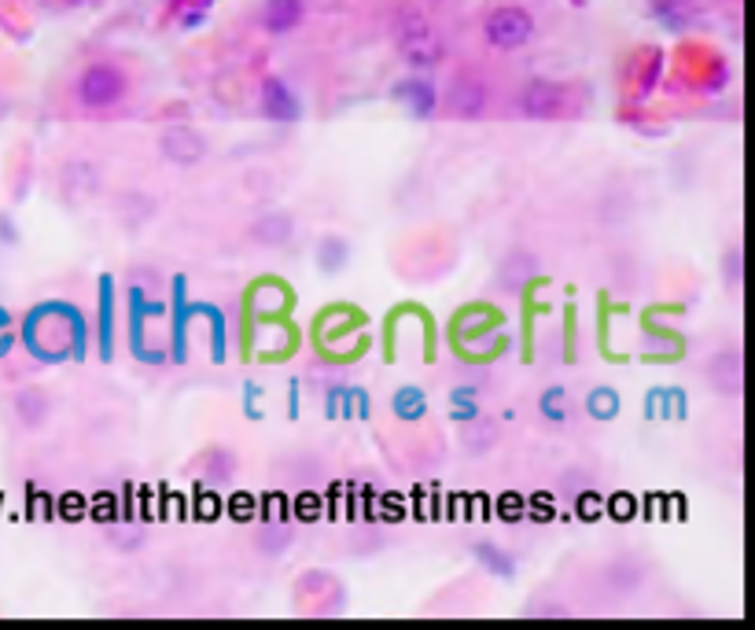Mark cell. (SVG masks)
I'll use <instances>...</instances> for the list:
<instances>
[{
	"instance_id": "1",
	"label": "cell",
	"mask_w": 755,
	"mask_h": 630,
	"mask_svg": "<svg viewBox=\"0 0 755 630\" xmlns=\"http://www.w3.org/2000/svg\"><path fill=\"white\" fill-rule=\"evenodd\" d=\"M129 97V74L115 60H92L74 78V104L89 115H104V111L123 107Z\"/></svg>"
},
{
	"instance_id": "2",
	"label": "cell",
	"mask_w": 755,
	"mask_h": 630,
	"mask_svg": "<svg viewBox=\"0 0 755 630\" xmlns=\"http://www.w3.org/2000/svg\"><path fill=\"white\" fill-rule=\"evenodd\" d=\"M398 52L413 70H432L443 63V37L432 26V18L417 8H406L398 15Z\"/></svg>"
},
{
	"instance_id": "3",
	"label": "cell",
	"mask_w": 755,
	"mask_h": 630,
	"mask_svg": "<svg viewBox=\"0 0 755 630\" xmlns=\"http://www.w3.org/2000/svg\"><path fill=\"white\" fill-rule=\"evenodd\" d=\"M483 37H487L490 49L516 52L535 37V15L520 4H501V8H494L487 15V23H483Z\"/></svg>"
},
{
	"instance_id": "4",
	"label": "cell",
	"mask_w": 755,
	"mask_h": 630,
	"mask_svg": "<svg viewBox=\"0 0 755 630\" xmlns=\"http://www.w3.org/2000/svg\"><path fill=\"white\" fill-rule=\"evenodd\" d=\"M516 111L530 123H553L567 111V89L561 81L549 78H530L524 89L516 92Z\"/></svg>"
},
{
	"instance_id": "5",
	"label": "cell",
	"mask_w": 755,
	"mask_h": 630,
	"mask_svg": "<svg viewBox=\"0 0 755 630\" xmlns=\"http://www.w3.org/2000/svg\"><path fill=\"white\" fill-rule=\"evenodd\" d=\"M446 107L461 123H479L490 107V86L479 74H457L450 92H446Z\"/></svg>"
},
{
	"instance_id": "6",
	"label": "cell",
	"mask_w": 755,
	"mask_h": 630,
	"mask_svg": "<svg viewBox=\"0 0 755 630\" xmlns=\"http://www.w3.org/2000/svg\"><path fill=\"white\" fill-rule=\"evenodd\" d=\"M258 107H263V115L277 126H292V123H299V115H303V104H299V97H295V89L287 86L284 78H277V74H266V78L258 81Z\"/></svg>"
},
{
	"instance_id": "7",
	"label": "cell",
	"mask_w": 755,
	"mask_h": 630,
	"mask_svg": "<svg viewBox=\"0 0 755 630\" xmlns=\"http://www.w3.org/2000/svg\"><path fill=\"white\" fill-rule=\"evenodd\" d=\"M158 152H163L174 166H192L207 155V141H203V133L192 126H170L158 137Z\"/></svg>"
},
{
	"instance_id": "8",
	"label": "cell",
	"mask_w": 755,
	"mask_h": 630,
	"mask_svg": "<svg viewBox=\"0 0 755 630\" xmlns=\"http://www.w3.org/2000/svg\"><path fill=\"white\" fill-rule=\"evenodd\" d=\"M12 413H15V421L23 424L26 432H37L52 413V395L44 391V387H37V384L18 387V391L12 395Z\"/></svg>"
},
{
	"instance_id": "9",
	"label": "cell",
	"mask_w": 755,
	"mask_h": 630,
	"mask_svg": "<svg viewBox=\"0 0 755 630\" xmlns=\"http://www.w3.org/2000/svg\"><path fill=\"white\" fill-rule=\"evenodd\" d=\"M741 376H744V369H741V350L738 347H726L712 361H707V384H712L722 398L741 395Z\"/></svg>"
},
{
	"instance_id": "10",
	"label": "cell",
	"mask_w": 755,
	"mask_h": 630,
	"mask_svg": "<svg viewBox=\"0 0 755 630\" xmlns=\"http://www.w3.org/2000/svg\"><path fill=\"white\" fill-rule=\"evenodd\" d=\"M538 273H542V266H538L535 255H530V252H512L506 262L498 266V288L506 295H520L527 284L538 281Z\"/></svg>"
},
{
	"instance_id": "11",
	"label": "cell",
	"mask_w": 755,
	"mask_h": 630,
	"mask_svg": "<svg viewBox=\"0 0 755 630\" xmlns=\"http://www.w3.org/2000/svg\"><path fill=\"white\" fill-rule=\"evenodd\" d=\"M303 18H306V0H266L263 12H258L263 30L273 34V37H284V34L299 30Z\"/></svg>"
},
{
	"instance_id": "12",
	"label": "cell",
	"mask_w": 755,
	"mask_h": 630,
	"mask_svg": "<svg viewBox=\"0 0 755 630\" xmlns=\"http://www.w3.org/2000/svg\"><path fill=\"white\" fill-rule=\"evenodd\" d=\"M247 236H251V244H258V247H284L295 240V218L284 215V210H269V215H263L258 221H251Z\"/></svg>"
},
{
	"instance_id": "13",
	"label": "cell",
	"mask_w": 755,
	"mask_h": 630,
	"mask_svg": "<svg viewBox=\"0 0 755 630\" xmlns=\"http://www.w3.org/2000/svg\"><path fill=\"white\" fill-rule=\"evenodd\" d=\"M195 465H200L195 472H200L203 484L229 487L232 479H236V472H240V458L229 447H210V450L200 453V461H195Z\"/></svg>"
},
{
	"instance_id": "14",
	"label": "cell",
	"mask_w": 755,
	"mask_h": 630,
	"mask_svg": "<svg viewBox=\"0 0 755 630\" xmlns=\"http://www.w3.org/2000/svg\"><path fill=\"white\" fill-rule=\"evenodd\" d=\"M645 582V564L638 557H615L604 564V587L615 590V594H634Z\"/></svg>"
},
{
	"instance_id": "15",
	"label": "cell",
	"mask_w": 755,
	"mask_h": 630,
	"mask_svg": "<svg viewBox=\"0 0 755 630\" xmlns=\"http://www.w3.org/2000/svg\"><path fill=\"white\" fill-rule=\"evenodd\" d=\"M395 100H402V104L413 111L417 118H432L435 115V104H439V97H435L432 81L427 78H406L395 86Z\"/></svg>"
},
{
	"instance_id": "16",
	"label": "cell",
	"mask_w": 755,
	"mask_h": 630,
	"mask_svg": "<svg viewBox=\"0 0 755 630\" xmlns=\"http://www.w3.org/2000/svg\"><path fill=\"white\" fill-rule=\"evenodd\" d=\"M251 542H255V550L263 553V557H281L287 545L295 542V527L287 520H266L251 531Z\"/></svg>"
},
{
	"instance_id": "17",
	"label": "cell",
	"mask_w": 755,
	"mask_h": 630,
	"mask_svg": "<svg viewBox=\"0 0 755 630\" xmlns=\"http://www.w3.org/2000/svg\"><path fill=\"white\" fill-rule=\"evenodd\" d=\"M498 439H501V428L494 421H487V416H469L464 421V428H461V442H464V450L472 453V458H483V453H490L494 447H498Z\"/></svg>"
},
{
	"instance_id": "18",
	"label": "cell",
	"mask_w": 755,
	"mask_h": 630,
	"mask_svg": "<svg viewBox=\"0 0 755 630\" xmlns=\"http://www.w3.org/2000/svg\"><path fill=\"white\" fill-rule=\"evenodd\" d=\"M277 476L284 484H295V487H310L317 476H321V461L313 453H287V458L277 465Z\"/></svg>"
},
{
	"instance_id": "19",
	"label": "cell",
	"mask_w": 755,
	"mask_h": 630,
	"mask_svg": "<svg viewBox=\"0 0 755 630\" xmlns=\"http://www.w3.org/2000/svg\"><path fill=\"white\" fill-rule=\"evenodd\" d=\"M472 550H475V561H479L483 568L490 571V576H498V579H512V576H516V557L501 550L498 542H475Z\"/></svg>"
},
{
	"instance_id": "20",
	"label": "cell",
	"mask_w": 755,
	"mask_h": 630,
	"mask_svg": "<svg viewBox=\"0 0 755 630\" xmlns=\"http://www.w3.org/2000/svg\"><path fill=\"white\" fill-rule=\"evenodd\" d=\"M350 262V244L343 236H324L321 247H317V266L324 273H340L343 266Z\"/></svg>"
},
{
	"instance_id": "21",
	"label": "cell",
	"mask_w": 755,
	"mask_h": 630,
	"mask_svg": "<svg viewBox=\"0 0 755 630\" xmlns=\"http://www.w3.org/2000/svg\"><path fill=\"white\" fill-rule=\"evenodd\" d=\"M598 207H601V221H609V226H619V221H627L634 215V196H630L627 189L604 192Z\"/></svg>"
},
{
	"instance_id": "22",
	"label": "cell",
	"mask_w": 755,
	"mask_h": 630,
	"mask_svg": "<svg viewBox=\"0 0 755 630\" xmlns=\"http://www.w3.org/2000/svg\"><path fill=\"white\" fill-rule=\"evenodd\" d=\"M538 413L546 416L549 424H564L567 421V395H564V387H546L542 395H538Z\"/></svg>"
},
{
	"instance_id": "23",
	"label": "cell",
	"mask_w": 755,
	"mask_h": 630,
	"mask_svg": "<svg viewBox=\"0 0 755 630\" xmlns=\"http://www.w3.org/2000/svg\"><path fill=\"white\" fill-rule=\"evenodd\" d=\"M586 410H590V416H598V421H604V416H615V413H619V395L609 391V387H598V391L586 398Z\"/></svg>"
},
{
	"instance_id": "24",
	"label": "cell",
	"mask_w": 755,
	"mask_h": 630,
	"mask_svg": "<svg viewBox=\"0 0 755 630\" xmlns=\"http://www.w3.org/2000/svg\"><path fill=\"white\" fill-rule=\"evenodd\" d=\"M722 281H726V288H730V292H738V288H741V281H744V258H741V247H730V252L722 255Z\"/></svg>"
},
{
	"instance_id": "25",
	"label": "cell",
	"mask_w": 755,
	"mask_h": 630,
	"mask_svg": "<svg viewBox=\"0 0 755 630\" xmlns=\"http://www.w3.org/2000/svg\"><path fill=\"white\" fill-rule=\"evenodd\" d=\"M424 391H417V387H402V391L395 395V410H398V416H409V421H413V416H421L424 413Z\"/></svg>"
},
{
	"instance_id": "26",
	"label": "cell",
	"mask_w": 755,
	"mask_h": 630,
	"mask_svg": "<svg viewBox=\"0 0 755 630\" xmlns=\"http://www.w3.org/2000/svg\"><path fill=\"white\" fill-rule=\"evenodd\" d=\"M100 350L111 355V292H104V303H100Z\"/></svg>"
},
{
	"instance_id": "27",
	"label": "cell",
	"mask_w": 755,
	"mask_h": 630,
	"mask_svg": "<svg viewBox=\"0 0 755 630\" xmlns=\"http://www.w3.org/2000/svg\"><path fill=\"white\" fill-rule=\"evenodd\" d=\"M453 413L464 416V421L479 413V410H475V391H472V387H461V391H453Z\"/></svg>"
},
{
	"instance_id": "28",
	"label": "cell",
	"mask_w": 755,
	"mask_h": 630,
	"mask_svg": "<svg viewBox=\"0 0 755 630\" xmlns=\"http://www.w3.org/2000/svg\"><path fill=\"white\" fill-rule=\"evenodd\" d=\"M60 4H67V8H78V4H86V0H60Z\"/></svg>"
}]
</instances>
